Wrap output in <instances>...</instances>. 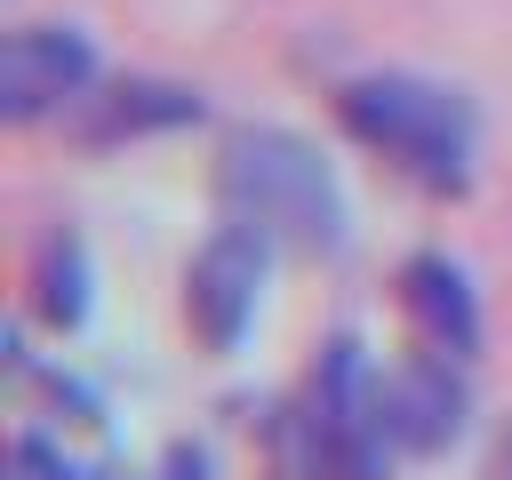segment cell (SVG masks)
Returning a JSON list of instances; mask_svg holds the SVG:
<instances>
[{
	"label": "cell",
	"mask_w": 512,
	"mask_h": 480,
	"mask_svg": "<svg viewBox=\"0 0 512 480\" xmlns=\"http://www.w3.org/2000/svg\"><path fill=\"white\" fill-rule=\"evenodd\" d=\"M216 208L224 224L296 256H336L352 240L344 184L296 128H232L216 152Z\"/></svg>",
	"instance_id": "obj_1"
},
{
	"label": "cell",
	"mask_w": 512,
	"mask_h": 480,
	"mask_svg": "<svg viewBox=\"0 0 512 480\" xmlns=\"http://www.w3.org/2000/svg\"><path fill=\"white\" fill-rule=\"evenodd\" d=\"M336 120L384 152L400 176H416L424 192H464L472 184V160H480V128H472V104L424 72H360L336 88Z\"/></svg>",
	"instance_id": "obj_2"
},
{
	"label": "cell",
	"mask_w": 512,
	"mask_h": 480,
	"mask_svg": "<svg viewBox=\"0 0 512 480\" xmlns=\"http://www.w3.org/2000/svg\"><path fill=\"white\" fill-rule=\"evenodd\" d=\"M384 432V376L352 336H336L304 384V400L280 416V472L288 480H384L392 472Z\"/></svg>",
	"instance_id": "obj_3"
},
{
	"label": "cell",
	"mask_w": 512,
	"mask_h": 480,
	"mask_svg": "<svg viewBox=\"0 0 512 480\" xmlns=\"http://www.w3.org/2000/svg\"><path fill=\"white\" fill-rule=\"evenodd\" d=\"M96 88V48L72 24H16L0 40V120L32 128L48 112H72Z\"/></svg>",
	"instance_id": "obj_4"
},
{
	"label": "cell",
	"mask_w": 512,
	"mask_h": 480,
	"mask_svg": "<svg viewBox=\"0 0 512 480\" xmlns=\"http://www.w3.org/2000/svg\"><path fill=\"white\" fill-rule=\"evenodd\" d=\"M256 296H264V240L240 232V224H224L192 256V272H184V312H192V328L216 352H232L248 336V320H256Z\"/></svg>",
	"instance_id": "obj_5"
},
{
	"label": "cell",
	"mask_w": 512,
	"mask_h": 480,
	"mask_svg": "<svg viewBox=\"0 0 512 480\" xmlns=\"http://www.w3.org/2000/svg\"><path fill=\"white\" fill-rule=\"evenodd\" d=\"M464 408L472 400H464V376H456L448 352H424V360L384 376V432H392L400 456H440L464 432Z\"/></svg>",
	"instance_id": "obj_6"
},
{
	"label": "cell",
	"mask_w": 512,
	"mask_h": 480,
	"mask_svg": "<svg viewBox=\"0 0 512 480\" xmlns=\"http://www.w3.org/2000/svg\"><path fill=\"white\" fill-rule=\"evenodd\" d=\"M64 120L80 144H128V136H160V128L200 120V96L176 80H96Z\"/></svg>",
	"instance_id": "obj_7"
},
{
	"label": "cell",
	"mask_w": 512,
	"mask_h": 480,
	"mask_svg": "<svg viewBox=\"0 0 512 480\" xmlns=\"http://www.w3.org/2000/svg\"><path fill=\"white\" fill-rule=\"evenodd\" d=\"M400 304H408L424 352H448V360H472V352H480V304H472L464 264H448V256H408V264H400Z\"/></svg>",
	"instance_id": "obj_8"
},
{
	"label": "cell",
	"mask_w": 512,
	"mask_h": 480,
	"mask_svg": "<svg viewBox=\"0 0 512 480\" xmlns=\"http://www.w3.org/2000/svg\"><path fill=\"white\" fill-rule=\"evenodd\" d=\"M32 304H40L48 328H80V312H88V248L72 232L40 240V256H32Z\"/></svg>",
	"instance_id": "obj_9"
},
{
	"label": "cell",
	"mask_w": 512,
	"mask_h": 480,
	"mask_svg": "<svg viewBox=\"0 0 512 480\" xmlns=\"http://www.w3.org/2000/svg\"><path fill=\"white\" fill-rule=\"evenodd\" d=\"M0 480H80L40 432H24V440H8V464H0Z\"/></svg>",
	"instance_id": "obj_10"
}]
</instances>
